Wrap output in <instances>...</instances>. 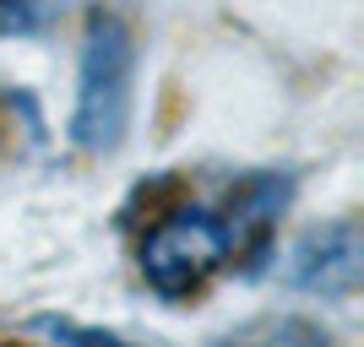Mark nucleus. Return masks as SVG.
Listing matches in <instances>:
<instances>
[{"mask_svg": "<svg viewBox=\"0 0 364 347\" xmlns=\"http://www.w3.org/2000/svg\"><path fill=\"white\" fill-rule=\"evenodd\" d=\"M283 211L277 180H245L218 201H185L168 206L141 239V277L164 299H191L223 277L240 255H256Z\"/></svg>", "mask_w": 364, "mask_h": 347, "instance_id": "f257e3e1", "label": "nucleus"}, {"mask_svg": "<svg viewBox=\"0 0 364 347\" xmlns=\"http://www.w3.org/2000/svg\"><path fill=\"white\" fill-rule=\"evenodd\" d=\"M131 109V38L114 16H98L82 55V104H76V141L114 147Z\"/></svg>", "mask_w": 364, "mask_h": 347, "instance_id": "f03ea898", "label": "nucleus"}, {"mask_svg": "<svg viewBox=\"0 0 364 347\" xmlns=\"http://www.w3.org/2000/svg\"><path fill=\"white\" fill-rule=\"evenodd\" d=\"M55 11V0H0V33H33Z\"/></svg>", "mask_w": 364, "mask_h": 347, "instance_id": "7ed1b4c3", "label": "nucleus"}]
</instances>
